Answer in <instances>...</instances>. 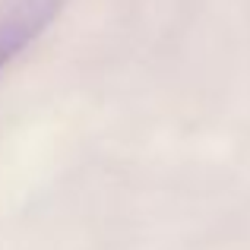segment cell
<instances>
[{"label": "cell", "mask_w": 250, "mask_h": 250, "mask_svg": "<svg viewBox=\"0 0 250 250\" xmlns=\"http://www.w3.org/2000/svg\"><path fill=\"white\" fill-rule=\"evenodd\" d=\"M67 0H0V70L57 19Z\"/></svg>", "instance_id": "cell-1"}]
</instances>
